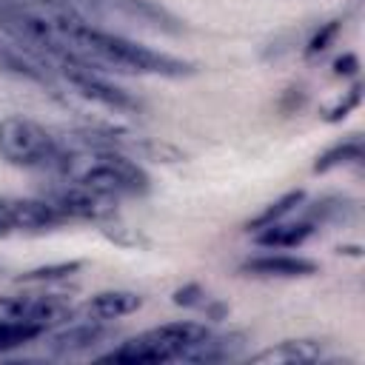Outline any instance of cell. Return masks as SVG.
Here are the masks:
<instances>
[{
    "label": "cell",
    "instance_id": "d6986e66",
    "mask_svg": "<svg viewBox=\"0 0 365 365\" xmlns=\"http://www.w3.org/2000/svg\"><path fill=\"white\" fill-rule=\"evenodd\" d=\"M46 331H48V328H43V325H37V322L14 319V317L0 314V354L29 345V342L46 336Z\"/></svg>",
    "mask_w": 365,
    "mask_h": 365
},
{
    "label": "cell",
    "instance_id": "cb8c5ba5",
    "mask_svg": "<svg viewBox=\"0 0 365 365\" xmlns=\"http://www.w3.org/2000/svg\"><path fill=\"white\" fill-rule=\"evenodd\" d=\"M339 29H342V23L339 20H328V23H319V29L311 34V40L305 43V60H314L317 54H322L334 40H336V34H339Z\"/></svg>",
    "mask_w": 365,
    "mask_h": 365
},
{
    "label": "cell",
    "instance_id": "4316f807",
    "mask_svg": "<svg viewBox=\"0 0 365 365\" xmlns=\"http://www.w3.org/2000/svg\"><path fill=\"white\" fill-rule=\"evenodd\" d=\"M66 3H71L77 11H83L86 17H100V0H66Z\"/></svg>",
    "mask_w": 365,
    "mask_h": 365
},
{
    "label": "cell",
    "instance_id": "d4e9b609",
    "mask_svg": "<svg viewBox=\"0 0 365 365\" xmlns=\"http://www.w3.org/2000/svg\"><path fill=\"white\" fill-rule=\"evenodd\" d=\"M359 97H362V86L354 83V86L345 91V97H339L336 106H331V108L325 111V120H328V123H339L342 117H348V114L359 106Z\"/></svg>",
    "mask_w": 365,
    "mask_h": 365
},
{
    "label": "cell",
    "instance_id": "7a4b0ae2",
    "mask_svg": "<svg viewBox=\"0 0 365 365\" xmlns=\"http://www.w3.org/2000/svg\"><path fill=\"white\" fill-rule=\"evenodd\" d=\"M71 145V163L63 174V180H74L80 185H86L88 191L108 197V200H120V197H143L151 188V180L145 174V168L120 151L103 148V145H88L80 143L74 137H66Z\"/></svg>",
    "mask_w": 365,
    "mask_h": 365
},
{
    "label": "cell",
    "instance_id": "603a6c76",
    "mask_svg": "<svg viewBox=\"0 0 365 365\" xmlns=\"http://www.w3.org/2000/svg\"><path fill=\"white\" fill-rule=\"evenodd\" d=\"M100 231H103V237H106V240H111V242H114V245H120V248H140V245H145L143 234H140L137 228L125 225L117 214H114V217H108V220H103V222H100Z\"/></svg>",
    "mask_w": 365,
    "mask_h": 365
},
{
    "label": "cell",
    "instance_id": "30bf717a",
    "mask_svg": "<svg viewBox=\"0 0 365 365\" xmlns=\"http://www.w3.org/2000/svg\"><path fill=\"white\" fill-rule=\"evenodd\" d=\"M106 14H117L123 20H131L143 29L163 31V34L185 31V23L157 0H100V17Z\"/></svg>",
    "mask_w": 365,
    "mask_h": 365
},
{
    "label": "cell",
    "instance_id": "3957f363",
    "mask_svg": "<svg viewBox=\"0 0 365 365\" xmlns=\"http://www.w3.org/2000/svg\"><path fill=\"white\" fill-rule=\"evenodd\" d=\"M0 160L14 168L63 177L71 163V145L46 125L11 114L0 120Z\"/></svg>",
    "mask_w": 365,
    "mask_h": 365
},
{
    "label": "cell",
    "instance_id": "484cf974",
    "mask_svg": "<svg viewBox=\"0 0 365 365\" xmlns=\"http://www.w3.org/2000/svg\"><path fill=\"white\" fill-rule=\"evenodd\" d=\"M356 68H359V60H356V54H342V57H336V60H334V74H336V77H348V74H356Z\"/></svg>",
    "mask_w": 365,
    "mask_h": 365
},
{
    "label": "cell",
    "instance_id": "7c38bea8",
    "mask_svg": "<svg viewBox=\"0 0 365 365\" xmlns=\"http://www.w3.org/2000/svg\"><path fill=\"white\" fill-rule=\"evenodd\" d=\"M143 305V297L137 291H123V288H111V291H97L91 294L86 302H80L71 317L80 319H94V322H114L120 317L134 314Z\"/></svg>",
    "mask_w": 365,
    "mask_h": 365
},
{
    "label": "cell",
    "instance_id": "ba28073f",
    "mask_svg": "<svg viewBox=\"0 0 365 365\" xmlns=\"http://www.w3.org/2000/svg\"><path fill=\"white\" fill-rule=\"evenodd\" d=\"M57 225H66V217L48 200L0 197V237L37 234V231H51Z\"/></svg>",
    "mask_w": 365,
    "mask_h": 365
},
{
    "label": "cell",
    "instance_id": "ffe728a7",
    "mask_svg": "<svg viewBox=\"0 0 365 365\" xmlns=\"http://www.w3.org/2000/svg\"><path fill=\"white\" fill-rule=\"evenodd\" d=\"M171 299H174V305L202 311L208 319H222V317H225V305H222V302H217L214 297H208V291H205L202 285H197V282H188V285L177 288Z\"/></svg>",
    "mask_w": 365,
    "mask_h": 365
},
{
    "label": "cell",
    "instance_id": "9c48e42d",
    "mask_svg": "<svg viewBox=\"0 0 365 365\" xmlns=\"http://www.w3.org/2000/svg\"><path fill=\"white\" fill-rule=\"evenodd\" d=\"M74 305L63 294H20L0 299V314L14 317V319H29L43 328H54L57 322H66L71 317Z\"/></svg>",
    "mask_w": 365,
    "mask_h": 365
},
{
    "label": "cell",
    "instance_id": "277c9868",
    "mask_svg": "<svg viewBox=\"0 0 365 365\" xmlns=\"http://www.w3.org/2000/svg\"><path fill=\"white\" fill-rule=\"evenodd\" d=\"M211 328L205 322L194 319H177V322H163L157 328H148L111 351L100 354V362H120V365H140V362H174L185 359L188 351L208 334Z\"/></svg>",
    "mask_w": 365,
    "mask_h": 365
},
{
    "label": "cell",
    "instance_id": "7402d4cb",
    "mask_svg": "<svg viewBox=\"0 0 365 365\" xmlns=\"http://www.w3.org/2000/svg\"><path fill=\"white\" fill-rule=\"evenodd\" d=\"M305 200V191H285L282 197H277L274 202H268L254 220H248V228H254V231H259V228H265V225H271V222H277V220H285V214H291L299 202Z\"/></svg>",
    "mask_w": 365,
    "mask_h": 365
},
{
    "label": "cell",
    "instance_id": "4fadbf2b",
    "mask_svg": "<svg viewBox=\"0 0 365 365\" xmlns=\"http://www.w3.org/2000/svg\"><path fill=\"white\" fill-rule=\"evenodd\" d=\"M242 274L248 277H262V279H297V277H311L319 271V262L308 257H294V254H259L248 257L240 265Z\"/></svg>",
    "mask_w": 365,
    "mask_h": 365
},
{
    "label": "cell",
    "instance_id": "52a82bcc",
    "mask_svg": "<svg viewBox=\"0 0 365 365\" xmlns=\"http://www.w3.org/2000/svg\"><path fill=\"white\" fill-rule=\"evenodd\" d=\"M43 200H48L63 217L66 222L71 220H86V222H103L108 217H114V200L100 197L94 191H88L86 185L74 182V180H63L57 177V182L43 194Z\"/></svg>",
    "mask_w": 365,
    "mask_h": 365
},
{
    "label": "cell",
    "instance_id": "e0dca14e",
    "mask_svg": "<svg viewBox=\"0 0 365 365\" xmlns=\"http://www.w3.org/2000/svg\"><path fill=\"white\" fill-rule=\"evenodd\" d=\"M359 160H362V137H359V134H351V137H345V140L328 145V148L317 157L314 174H328V171H334V168H339V165H354V163H359Z\"/></svg>",
    "mask_w": 365,
    "mask_h": 365
},
{
    "label": "cell",
    "instance_id": "2e32d148",
    "mask_svg": "<svg viewBox=\"0 0 365 365\" xmlns=\"http://www.w3.org/2000/svg\"><path fill=\"white\" fill-rule=\"evenodd\" d=\"M314 231H317V225H314L311 220H305V217H302V220H294V222L277 220V222L259 228V231L254 234V242L262 245V248H268V251H282V248H297V245H302Z\"/></svg>",
    "mask_w": 365,
    "mask_h": 365
},
{
    "label": "cell",
    "instance_id": "8fae6325",
    "mask_svg": "<svg viewBox=\"0 0 365 365\" xmlns=\"http://www.w3.org/2000/svg\"><path fill=\"white\" fill-rule=\"evenodd\" d=\"M74 322L57 328V331H46V351L54 356H77L86 354L91 348H97L103 339L111 336L108 322H94V319H80L71 317Z\"/></svg>",
    "mask_w": 365,
    "mask_h": 365
},
{
    "label": "cell",
    "instance_id": "6da1fadb",
    "mask_svg": "<svg viewBox=\"0 0 365 365\" xmlns=\"http://www.w3.org/2000/svg\"><path fill=\"white\" fill-rule=\"evenodd\" d=\"M77 54L83 63L94 68H114V71H128V74H151V77H168V80H182L197 71L191 60L174 57L168 51H157L151 46H143L137 40H128L123 34L106 31L94 26L91 20L80 29L77 34Z\"/></svg>",
    "mask_w": 365,
    "mask_h": 365
},
{
    "label": "cell",
    "instance_id": "5bb4252c",
    "mask_svg": "<svg viewBox=\"0 0 365 365\" xmlns=\"http://www.w3.org/2000/svg\"><path fill=\"white\" fill-rule=\"evenodd\" d=\"M322 359H328V354H325V342L319 339H282L277 345L251 354L254 365H308Z\"/></svg>",
    "mask_w": 365,
    "mask_h": 365
},
{
    "label": "cell",
    "instance_id": "ac0fdd59",
    "mask_svg": "<svg viewBox=\"0 0 365 365\" xmlns=\"http://www.w3.org/2000/svg\"><path fill=\"white\" fill-rule=\"evenodd\" d=\"M354 217H356V202L348 197H322L305 214V220H311L317 228L319 225H345Z\"/></svg>",
    "mask_w": 365,
    "mask_h": 365
},
{
    "label": "cell",
    "instance_id": "5b68a950",
    "mask_svg": "<svg viewBox=\"0 0 365 365\" xmlns=\"http://www.w3.org/2000/svg\"><path fill=\"white\" fill-rule=\"evenodd\" d=\"M54 74H57V83H63L77 97H83L100 108H108V111L125 114V117H134L143 111V103L137 97H131L125 88L111 83L100 68H94L88 63H63L54 68Z\"/></svg>",
    "mask_w": 365,
    "mask_h": 365
},
{
    "label": "cell",
    "instance_id": "44dd1931",
    "mask_svg": "<svg viewBox=\"0 0 365 365\" xmlns=\"http://www.w3.org/2000/svg\"><path fill=\"white\" fill-rule=\"evenodd\" d=\"M83 271V259H68V262H51V265H37L23 274H17V282L23 285H43V282H60Z\"/></svg>",
    "mask_w": 365,
    "mask_h": 365
},
{
    "label": "cell",
    "instance_id": "8992f818",
    "mask_svg": "<svg viewBox=\"0 0 365 365\" xmlns=\"http://www.w3.org/2000/svg\"><path fill=\"white\" fill-rule=\"evenodd\" d=\"M0 71L3 74H11L17 80H26V83L51 88V91L57 88L54 68L43 57H37L29 46L20 43V37L11 31V26L6 23L3 14H0Z\"/></svg>",
    "mask_w": 365,
    "mask_h": 365
},
{
    "label": "cell",
    "instance_id": "9a60e30c",
    "mask_svg": "<svg viewBox=\"0 0 365 365\" xmlns=\"http://www.w3.org/2000/svg\"><path fill=\"white\" fill-rule=\"evenodd\" d=\"M248 336L242 331H228V334H205L182 362H228V359H240V354L245 351Z\"/></svg>",
    "mask_w": 365,
    "mask_h": 365
}]
</instances>
